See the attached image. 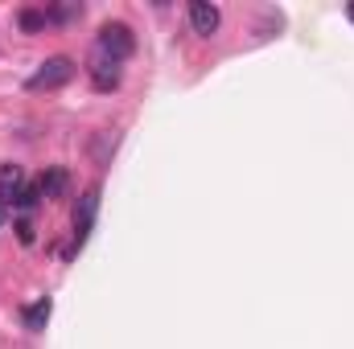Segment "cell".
I'll return each instance as SVG.
<instances>
[{
    "mask_svg": "<svg viewBox=\"0 0 354 349\" xmlns=\"http://www.w3.org/2000/svg\"><path fill=\"white\" fill-rule=\"evenodd\" d=\"M75 79V62L71 58H50L41 62L33 74H29V90H54V87H66Z\"/></svg>",
    "mask_w": 354,
    "mask_h": 349,
    "instance_id": "7a4b0ae2",
    "label": "cell"
},
{
    "mask_svg": "<svg viewBox=\"0 0 354 349\" xmlns=\"http://www.w3.org/2000/svg\"><path fill=\"white\" fill-rule=\"evenodd\" d=\"M346 17H351V21H354V4H346Z\"/></svg>",
    "mask_w": 354,
    "mask_h": 349,
    "instance_id": "4fadbf2b",
    "label": "cell"
},
{
    "mask_svg": "<svg viewBox=\"0 0 354 349\" xmlns=\"http://www.w3.org/2000/svg\"><path fill=\"white\" fill-rule=\"evenodd\" d=\"M218 21H223L218 4H210V0H194V4H189V29H194V33L210 37V33L218 29Z\"/></svg>",
    "mask_w": 354,
    "mask_h": 349,
    "instance_id": "277c9868",
    "label": "cell"
},
{
    "mask_svg": "<svg viewBox=\"0 0 354 349\" xmlns=\"http://www.w3.org/2000/svg\"><path fill=\"white\" fill-rule=\"evenodd\" d=\"M4 218H8V206H4V201H0V226H4Z\"/></svg>",
    "mask_w": 354,
    "mask_h": 349,
    "instance_id": "7c38bea8",
    "label": "cell"
},
{
    "mask_svg": "<svg viewBox=\"0 0 354 349\" xmlns=\"http://www.w3.org/2000/svg\"><path fill=\"white\" fill-rule=\"evenodd\" d=\"M95 50L107 54V58H115V62H124V58H132L136 37H132V29H128L124 21H107V25L99 29V37H95Z\"/></svg>",
    "mask_w": 354,
    "mask_h": 349,
    "instance_id": "6da1fadb",
    "label": "cell"
},
{
    "mask_svg": "<svg viewBox=\"0 0 354 349\" xmlns=\"http://www.w3.org/2000/svg\"><path fill=\"white\" fill-rule=\"evenodd\" d=\"M33 189H37V197H46V201H50V197H62V189H66V173H62V169H46V173L37 177Z\"/></svg>",
    "mask_w": 354,
    "mask_h": 349,
    "instance_id": "ba28073f",
    "label": "cell"
},
{
    "mask_svg": "<svg viewBox=\"0 0 354 349\" xmlns=\"http://www.w3.org/2000/svg\"><path fill=\"white\" fill-rule=\"evenodd\" d=\"M21 193H25V173H21V165H0V201H4V206H17Z\"/></svg>",
    "mask_w": 354,
    "mask_h": 349,
    "instance_id": "8992f818",
    "label": "cell"
},
{
    "mask_svg": "<svg viewBox=\"0 0 354 349\" xmlns=\"http://www.w3.org/2000/svg\"><path fill=\"white\" fill-rule=\"evenodd\" d=\"M17 235H21V243H33V226H29V218L17 222Z\"/></svg>",
    "mask_w": 354,
    "mask_h": 349,
    "instance_id": "8fae6325",
    "label": "cell"
},
{
    "mask_svg": "<svg viewBox=\"0 0 354 349\" xmlns=\"http://www.w3.org/2000/svg\"><path fill=\"white\" fill-rule=\"evenodd\" d=\"M46 25H50L46 12H37V8H25V12H21V29H25V33H37V29H46Z\"/></svg>",
    "mask_w": 354,
    "mask_h": 349,
    "instance_id": "9c48e42d",
    "label": "cell"
},
{
    "mask_svg": "<svg viewBox=\"0 0 354 349\" xmlns=\"http://www.w3.org/2000/svg\"><path fill=\"white\" fill-rule=\"evenodd\" d=\"M50 312H54V304H50V296H41V300H33L29 308H21V317H25V329H33V333H41V329H46V321H50Z\"/></svg>",
    "mask_w": 354,
    "mask_h": 349,
    "instance_id": "52a82bcc",
    "label": "cell"
},
{
    "mask_svg": "<svg viewBox=\"0 0 354 349\" xmlns=\"http://www.w3.org/2000/svg\"><path fill=\"white\" fill-rule=\"evenodd\" d=\"M46 17H50V21H71V17H83V4H58V8H50Z\"/></svg>",
    "mask_w": 354,
    "mask_h": 349,
    "instance_id": "30bf717a",
    "label": "cell"
},
{
    "mask_svg": "<svg viewBox=\"0 0 354 349\" xmlns=\"http://www.w3.org/2000/svg\"><path fill=\"white\" fill-rule=\"evenodd\" d=\"M87 74H91V87H95V90H115L124 70H120V62H115V58H107V54H99V50H95Z\"/></svg>",
    "mask_w": 354,
    "mask_h": 349,
    "instance_id": "3957f363",
    "label": "cell"
},
{
    "mask_svg": "<svg viewBox=\"0 0 354 349\" xmlns=\"http://www.w3.org/2000/svg\"><path fill=\"white\" fill-rule=\"evenodd\" d=\"M95 206H99V189L91 185L87 193H83V206L75 210V243H79V247L87 243V235H91V222H95Z\"/></svg>",
    "mask_w": 354,
    "mask_h": 349,
    "instance_id": "5b68a950",
    "label": "cell"
}]
</instances>
